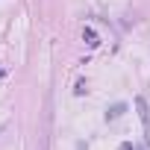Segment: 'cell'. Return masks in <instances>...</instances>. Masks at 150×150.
Instances as JSON below:
<instances>
[{"label":"cell","instance_id":"5","mask_svg":"<svg viewBox=\"0 0 150 150\" xmlns=\"http://www.w3.org/2000/svg\"><path fill=\"white\" fill-rule=\"evenodd\" d=\"M121 150H135V147H132L129 141H124V144H121Z\"/></svg>","mask_w":150,"mask_h":150},{"label":"cell","instance_id":"3","mask_svg":"<svg viewBox=\"0 0 150 150\" xmlns=\"http://www.w3.org/2000/svg\"><path fill=\"white\" fill-rule=\"evenodd\" d=\"M83 38L88 41V47H97V44H100V38H97V33H94L91 27H86V30H83Z\"/></svg>","mask_w":150,"mask_h":150},{"label":"cell","instance_id":"1","mask_svg":"<svg viewBox=\"0 0 150 150\" xmlns=\"http://www.w3.org/2000/svg\"><path fill=\"white\" fill-rule=\"evenodd\" d=\"M135 109H138V118H141V127H144V141L150 144V109H147V100L135 97Z\"/></svg>","mask_w":150,"mask_h":150},{"label":"cell","instance_id":"2","mask_svg":"<svg viewBox=\"0 0 150 150\" xmlns=\"http://www.w3.org/2000/svg\"><path fill=\"white\" fill-rule=\"evenodd\" d=\"M124 112H127V106H124V103H115L112 109H106V121H115V118H121Z\"/></svg>","mask_w":150,"mask_h":150},{"label":"cell","instance_id":"4","mask_svg":"<svg viewBox=\"0 0 150 150\" xmlns=\"http://www.w3.org/2000/svg\"><path fill=\"white\" fill-rule=\"evenodd\" d=\"M86 91H88V88H86V80H80L77 88H74V94H86Z\"/></svg>","mask_w":150,"mask_h":150}]
</instances>
